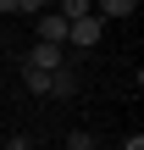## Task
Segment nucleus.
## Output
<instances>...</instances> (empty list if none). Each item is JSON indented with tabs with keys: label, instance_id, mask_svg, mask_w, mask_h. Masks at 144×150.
<instances>
[{
	"label": "nucleus",
	"instance_id": "obj_1",
	"mask_svg": "<svg viewBox=\"0 0 144 150\" xmlns=\"http://www.w3.org/2000/svg\"><path fill=\"white\" fill-rule=\"evenodd\" d=\"M100 33H105V22L89 11V17H78V22H67V45H78V50H89V45H100Z\"/></svg>",
	"mask_w": 144,
	"mask_h": 150
},
{
	"label": "nucleus",
	"instance_id": "obj_2",
	"mask_svg": "<svg viewBox=\"0 0 144 150\" xmlns=\"http://www.w3.org/2000/svg\"><path fill=\"white\" fill-rule=\"evenodd\" d=\"M28 67H39V72H55V67H67V50H61V45H44V39H39V45L28 50Z\"/></svg>",
	"mask_w": 144,
	"mask_h": 150
},
{
	"label": "nucleus",
	"instance_id": "obj_3",
	"mask_svg": "<svg viewBox=\"0 0 144 150\" xmlns=\"http://www.w3.org/2000/svg\"><path fill=\"white\" fill-rule=\"evenodd\" d=\"M39 39L44 45H67V17L50 6V11H39Z\"/></svg>",
	"mask_w": 144,
	"mask_h": 150
},
{
	"label": "nucleus",
	"instance_id": "obj_4",
	"mask_svg": "<svg viewBox=\"0 0 144 150\" xmlns=\"http://www.w3.org/2000/svg\"><path fill=\"white\" fill-rule=\"evenodd\" d=\"M50 95H55V100L78 95V72H72V67H55V72H50Z\"/></svg>",
	"mask_w": 144,
	"mask_h": 150
},
{
	"label": "nucleus",
	"instance_id": "obj_5",
	"mask_svg": "<svg viewBox=\"0 0 144 150\" xmlns=\"http://www.w3.org/2000/svg\"><path fill=\"white\" fill-rule=\"evenodd\" d=\"M94 6H100L94 17L105 22V17H133V6H139V0H94Z\"/></svg>",
	"mask_w": 144,
	"mask_h": 150
},
{
	"label": "nucleus",
	"instance_id": "obj_6",
	"mask_svg": "<svg viewBox=\"0 0 144 150\" xmlns=\"http://www.w3.org/2000/svg\"><path fill=\"white\" fill-rule=\"evenodd\" d=\"M22 83H28L33 95H50V72H39V67H28V61H22Z\"/></svg>",
	"mask_w": 144,
	"mask_h": 150
},
{
	"label": "nucleus",
	"instance_id": "obj_7",
	"mask_svg": "<svg viewBox=\"0 0 144 150\" xmlns=\"http://www.w3.org/2000/svg\"><path fill=\"white\" fill-rule=\"evenodd\" d=\"M55 11H61L67 22H78V17H89V11H94V0H61Z\"/></svg>",
	"mask_w": 144,
	"mask_h": 150
},
{
	"label": "nucleus",
	"instance_id": "obj_8",
	"mask_svg": "<svg viewBox=\"0 0 144 150\" xmlns=\"http://www.w3.org/2000/svg\"><path fill=\"white\" fill-rule=\"evenodd\" d=\"M67 150H100V145H94V134H67Z\"/></svg>",
	"mask_w": 144,
	"mask_h": 150
},
{
	"label": "nucleus",
	"instance_id": "obj_9",
	"mask_svg": "<svg viewBox=\"0 0 144 150\" xmlns=\"http://www.w3.org/2000/svg\"><path fill=\"white\" fill-rule=\"evenodd\" d=\"M0 150H33V139H28V134H11V139H6Z\"/></svg>",
	"mask_w": 144,
	"mask_h": 150
},
{
	"label": "nucleus",
	"instance_id": "obj_10",
	"mask_svg": "<svg viewBox=\"0 0 144 150\" xmlns=\"http://www.w3.org/2000/svg\"><path fill=\"white\" fill-rule=\"evenodd\" d=\"M22 11H33V17H39V11H50V0H22Z\"/></svg>",
	"mask_w": 144,
	"mask_h": 150
},
{
	"label": "nucleus",
	"instance_id": "obj_11",
	"mask_svg": "<svg viewBox=\"0 0 144 150\" xmlns=\"http://www.w3.org/2000/svg\"><path fill=\"white\" fill-rule=\"evenodd\" d=\"M0 11H22V0H0Z\"/></svg>",
	"mask_w": 144,
	"mask_h": 150
}]
</instances>
